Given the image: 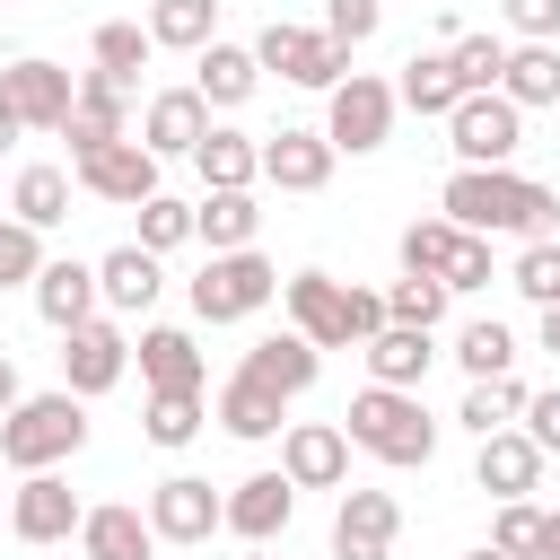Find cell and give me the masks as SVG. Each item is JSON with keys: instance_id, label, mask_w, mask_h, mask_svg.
I'll return each mask as SVG.
<instances>
[{"instance_id": "cell-1", "label": "cell", "mask_w": 560, "mask_h": 560, "mask_svg": "<svg viewBox=\"0 0 560 560\" xmlns=\"http://www.w3.org/2000/svg\"><path fill=\"white\" fill-rule=\"evenodd\" d=\"M438 210L464 236H525V245H542L560 228V192L534 184V175H516V166H455L446 192H438Z\"/></svg>"}, {"instance_id": "cell-2", "label": "cell", "mask_w": 560, "mask_h": 560, "mask_svg": "<svg viewBox=\"0 0 560 560\" xmlns=\"http://www.w3.org/2000/svg\"><path fill=\"white\" fill-rule=\"evenodd\" d=\"M280 306H289V332H306L315 350H368L385 332V298L332 280V271H289L280 280Z\"/></svg>"}, {"instance_id": "cell-3", "label": "cell", "mask_w": 560, "mask_h": 560, "mask_svg": "<svg viewBox=\"0 0 560 560\" xmlns=\"http://www.w3.org/2000/svg\"><path fill=\"white\" fill-rule=\"evenodd\" d=\"M341 429H350V446H368V455L394 464V472H411V464L438 455V420H429L420 394H402V385H368V394H350Z\"/></svg>"}, {"instance_id": "cell-4", "label": "cell", "mask_w": 560, "mask_h": 560, "mask_svg": "<svg viewBox=\"0 0 560 560\" xmlns=\"http://www.w3.org/2000/svg\"><path fill=\"white\" fill-rule=\"evenodd\" d=\"M79 446H88V402H79L70 385L26 394V402L0 420V464H9V472H52V464L79 455Z\"/></svg>"}, {"instance_id": "cell-5", "label": "cell", "mask_w": 560, "mask_h": 560, "mask_svg": "<svg viewBox=\"0 0 560 560\" xmlns=\"http://www.w3.org/2000/svg\"><path fill=\"white\" fill-rule=\"evenodd\" d=\"M280 298V271L245 245V254H210L201 262V280H192V315L201 324H245V315H262Z\"/></svg>"}, {"instance_id": "cell-6", "label": "cell", "mask_w": 560, "mask_h": 560, "mask_svg": "<svg viewBox=\"0 0 560 560\" xmlns=\"http://www.w3.org/2000/svg\"><path fill=\"white\" fill-rule=\"evenodd\" d=\"M254 61H262V70H280L289 88H324V96L350 79V52H341L324 26H289V18H271V26L254 35Z\"/></svg>"}, {"instance_id": "cell-7", "label": "cell", "mask_w": 560, "mask_h": 560, "mask_svg": "<svg viewBox=\"0 0 560 560\" xmlns=\"http://www.w3.org/2000/svg\"><path fill=\"white\" fill-rule=\"evenodd\" d=\"M394 114H402V96H394L385 79L350 70V79L332 88V105H324V140H332V149H350V158H368V149H385Z\"/></svg>"}, {"instance_id": "cell-8", "label": "cell", "mask_w": 560, "mask_h": 560, "mask_svg": "<svg viewBox=\"0 0 560 560\" xmlns=\"http://www.w3.org/2000/svg\"><path fill=\"white\" fill-rule=\"evenodd\" d=\"M446 149L464 158V166H508L516 149H525V114L490 88V96H464L455 114H446Z\"/></svg>"}, {"instance_id": "cell-9", "label": "cell", "mask_w": 560, "mask_h": 560, "mask_svg": "<svg viewBox=\"0 0 560 560\" xmlns=\"http://www.w3.org/2000/svg\"><path fill=\"white\" fill-rule=\"evenodd\" d=\"M0 105L18 114V131H61L70 105H79V79L61 61H44V52H26V61L0 70Z\"/></svg>"}, {"instance_id": "cell-10", "label": "cell", "mask_w": 560, "mask_h": 560, "mask_svg": "<svg viewBox=\"0 0 560 560\" xmlns=\"http://www.w3.org/2000/svg\"><path fill=\"white\" fill-rule=\"evenodd\" d=\"M158 166H166V158H149L140 140H105L96 158L70 166V184L96 192V201H114V210H140V201H158Z\"/></svg>"}, {"instance_id": "cell-11", "label": "cell", "mask_w": 560, "mask_h": 560, "mask_svg": "<svg viewBox=\"0 0 560 560\" xmlns=\"http://www.w3.org/2000/svg\"><path fill=\"white\" fill-rule=\"evenodd\" d=\"M79 525H88V508L61 472H18V490H9V534L18 542H70Z\"/></svg>"}, {"instance_id": "cell-12", "label": "cell", "mask_w": 560, "mask_h": 560, "mask_svg": "<svg viewBox=\"0 0 560 560\" xmlns=\"http://www.w3.org/2000/svg\"><path fill=\"white\" fill-rule=\"evenodd\" d=\"M122 368H131V341H122V324L114 315H96V324H79V332H61V385L88 402V394H114L122 385Z\"/></svg>"}, {"instance_id": "cell-13", "label": "cell", "mask_w": 560, "mask_h": 560, "mask_svg": "<svg viewBox=\"0 0 560 560\" xmlns=\"http://www.w3.org/2000/svg\"><path fill=\"white\" fill-rule=\"evenodd\" d=\"M149 525H158V542H210V534L228 525V499H219L201 472H166V481L149 490Z\"/></svg>"}, {"instance_id": "cell-14", "label": "cell", "mask_w": 560, "mask_h": 560, "mask_svg": "<svg viewBox=\"0 0 560 560\" xmlns=\"http://www.w3.org/2000/svg\"><path fill=\"white\" fill-rule=\"evenodd\" d=\"M280 472H289L298 490H341V481H350V429H332V420H289V429H280Z\"/></svg>"}, {"instance_id": "cell-15", "label": "cell", "mask_w": 560, "mask_h": 560, "mask_svg": "<svg viewBox=\"0 0 560 560\" xmlns=\"http://www.w3.org/2000/svg\"><path fill=\"white\" fill-rule=\"evenodd\" d=\"M394 534H402L394 490H341V508H332V560H394Z\"/></svg>"}, {"instance_id": "cell-16", "label": "cell", "mask_w": 560, "mask_h": 560, "mask_svg": "<svg viewBox=\"0 0 560 560\" xmlns=\"http://www.w3.org/2000/svg\"><path fill=\"white\" fill-rule=\"evenodd\" d=\"M236 376H254L262 394H280V402H298L315 376H324V350L306 341V332H262L245 359H236Z\"/></svg>"}, {"instance_id": "cell-17", "label": "cell", "mask_w": 560, "mask_h": 560, "mask_svg": "<svg viewBox=\"0 0 560 560\" xmlns=\"http://www.w3.org/2000/svg\"><path fill=\"white\" fill-rule=\"evenodd\" d=\"M289 516H298V481H289V472H245V481L228 490V534H245L254 551L280 542Z\"/></svg>"}, {"instance_id": "cell-18", "label": "cell", "mask_w": 560, "mask_h": 560, "mask_svg": "<svg viewBox=\"0 0 560 560\" xmlns=\"http://www.w3.org/2000/svg\"><path fill=\"white\" fill-rule=\"evenodd\" d=\"M201 140H210V105H201V88H158L149 114H140V149H149V158H192Z\"/></svg>"}, {"instance_id": "cell-19", "label": "cell", "mask_w": 560, "mask_h": 560, "mask_svg": "<svg viewBox=\"0 0 560 560\" xmlns=\"http://www.w3.org/2000/svg\"><path fill=\"white\" fill-rule=\"evenodd\" d=\"M122 96H131V88H114L105 70H88V79H79V105H70V122H61L70 166H79V158H96L105 140H131V131H122Z\"/></svg>"}, {"instance_id": "cell-20", "label": "cell", "mask_w": 560, "mask_h": 560, "mask_svg": "<svg viewBox=\"0 0 560 560\" xmlns=\"http://www.w3.org/2000/svg\"><path fill=\"white\" fill-rule=\"evenodd\" d=\"M332 140L324 131H271L262 140V184H280V192H324L332 184Z\"/></svg>"}, {"instance_id": "cell-21", "label": "cell", "mask_w": 560, "mask_h": 560, "mask_svg": "<svg viewBox=\"0 0 560 560\" xmlns=\"http://www.w3.org/2000/svg\"><path fill=\"white\" fill-rule=\"evenodd\" d=\"M96 306H105V298H96V262H70V254H61V262L35 271V315H44L52 332L96 324Z\"/></svg>"}, {"instance_id": "cell-22", "label": "cell", "mask_w": 560, "mask_h": 560, "mask_svg": "<svg viewBox=\"0 0 560 560\" xmlns=\"http://www.w3.org/2000/svg\"><path fill=\"white\" fill-rule=\"evenodd\" d=\"M131 359H140V385L149 394H201V341L184 324H149Z\"/></svg>"}, {"instance_id": "cell-23", "label": "cell", "mask_w": 560, "mask_h": 560, "mask_svg": "<svg viewBox=\"0 0 560 560\" xmlns=\"http://www.w3.org/2000/svg\"><path fill=\"white\" fill-rule=\"evenodd\" d=\"M472 481H481L490 499H534V481H542V446H534L525 429H499V438H481Z\"/></svg>"}, {"instance_id": "cell-24", "label": "cell", "mask_w": 560, "mask_h": 560, "mask_svg": "<svg viewBox=\"0 0 560 560\" xmlns=\"http://www.w3.org/2000/svg\"><path fill=\"white\" fill-rule=\"evenodd\" d=\"M79 551H88V560H158V525H149V508L105 499V508H88Z\"/></svg>"}, {"instance_id": "cell-25", "label": "cell", "mask_w": 560, "mask_h": 560, "mask_svg": "<svg viewBox=\"0 0 560 560\" xmlns=\"http://www.w3.org/2000/svg\"><path fill=\"white\" fill-rule=\"evenodd\" d=\"M158 289H166V271H158V254H149V245H114V254L96 262V298H105L114 315H149V306H158Z\"/></svg>"}, {"instance_id": "cell-26", "label": "cell", "mask_w": 560, "mask_h": 560, "mask_svg": "<svg viewBox=\"0 0 560 560\" xmlns=\"http://www.w3.org/2000/svg\"><path fill=\"white\" fill-rule=\"evenodd\" d=\"M192 166H201V184H210V192H254V184H262V140H254V131L210 122V140L192 149Z\"/></svg>"}, {"instance_id": "cell-27", "label": "cell", "mask_w": 560, "mask_h": 560, "mask_svg": "<svg viewBox=\"0 0 560 560\" xmlns=\"http://www.w3.org/2000/svg\"><path fill=\"white\" fill-rule=\"evenodd\" d=\"M192 88H201V105H245V96L262 88L254 44H201V52H192Z\"/></svg>"}, {"instance_id": "cell-28", "label": "cell", "mask_w": 560, "mask_h": 560, "mask_svg": "<svg viewBox=\"0 0 560 560\" xmlns=\"http://www.w3.org/2000/svg\"><path fill=\"white\" fill-rule=\"evenodd\" d=\"M359 359H368V385H402V394H420V376H429V359H438V350H429V332L385 324V332H376Z\"/></svg>"}, {"instance_id": "cell-29", "label": "cell", "mask_w": 560, "mask_h": 560, "mask_svg": "<svg viewBox=\"0 0 560 560\" xmlns=\"http://www.w3.org/2000/svg\"><path fill=\"white\" fill-rule=\"evenodd\" d=\"M394 96H402L411 114L446 122V114L464 105V79H455V61H446V52H411V61H402V79H394Z\"/></svg>"}, {"instance_id": "cell-30", "label": "cell", "mask_w": 560, "mask_h": 560, "mask_svg": "<svg viewBox=\"0 0 560 560\" xmlns=\"http://www.w3.org/2000/svg\"><path fill=\"white\" fill-rule=\"evenodd\" d=\"M254 228H262L254 192H201V210H192V236H201L210 254H245V245H254Z\"/></svg>"}, {"instance_id": "cell-31", "label": "cell", "mask_w": 560, "mask_h": 560, "mask_svg": "<svg viewBox=\"0 0 560 560\" xmlns=\"http://www.w3.org/2000/svg\"><path fill=\"white\" fill-rule=\"evenodd\" d=\"M499 96H508L516 114H534V105H560V44H516V52H508V79H499Z\"/></svg>"}, {"instance_id": "cell-32", "label": "cell", "mask_w": 560, "mask_h": 560, "mask_svg": "<svg viewBox=\"0 0 560 560\" xmlns=\"http://www.w3.org/2000/svg\"><path fill=\"white\" fill-rule=\"evenodd\" d=\"M9 219H26L35 236L61 228V219H70V175H61V166H18V184H9Z\"/></svg>"}, {"instance_id": "cell-33", "label": "cell", "mask_w": 560, "mask_h": 560, "mask_svg": "<svg viewBox=\"0 0 560 560\" xmlns=\"http://www.w3.org/2000/svg\"><path fill=\"white\" fill-rule=\"evenodd\" d=\"M210 411H219V429H228V438H254V446H262V438H280V394H262L254 376H228Z\"/></svg>"}, {"instance_id": "cell-34", "label": "cell", "mask_w": 560, "mask_h": 560, "mask_svg": "<svg viewBox=\"0 0 560 560\" xmlns=\"http://www.w3.org/2000/svg\"><path fill=\"white\" fill-rule=\"evenodd\" d=\"M149 44H166V52L219 44V0H149Z\"/></svg>"}, {"instance_id": "cell-35", "label": "cell", "mask_w": 560, "mask_h": 560, "mask_svg": "<svg viewBox=\"0 0 560 560\" xmlns=\"http://www.w3.org/2000/svg\"><path fill=\"white\" fill-rule=\"evenodd\" d=\"M525 402H534V394H525L516 376H481V385L464 394V411H455V420H464L472 438H499V429H516V420H525Z\"/></svg>"}, {"instance_id": "cell-36", "label": "cell", "mask_w": 560, "mask_h": 560, "mask_svg": "<svg viewBox=\"0 0 560 560\" xmlns=\"http://www.w3.org/2000/svg\"><path fill=\"white\" fill-rule=\"evenodd\" d=\"M149 52H158V44H149L140 18H105V26H96V70H105L114 88H131V79L149 70Z\"/></svg>"}, {"instance_id": "cell-37", "label": "cell", "mask_w": 560, "mask_h": 560, "mask_svg": "<svg viewBox=\"0 0 560 560\" xmlns=\"http://www.w3.org/2000/svg\"><path fill=\"white\" fill-rule=\"evenodd\" d=\"M455 368H464L472 385H481V376H508V368H516V332H508L499 315H490V324H464V332H455Z\"/></svg>"}, {"instance_id": "cell-38", "label": "cell", "mask_w": 560, "mask_h": 560, "mask_svg": "<svg viewBox=\"0 0 560 560\" xmlns=\"http://www.w3.org/2000/svg\"><path fill=\"white\" fill-rule=\"evenodd\" d=\"M508 52H516V44H499V35H455V44H446V61H455L464 96H490V88L508 79Z\"/></svg>"}, {"instance_id": "cell-39", "label": "cell", "mask_w": 560, "mask_h": 560, "mask_svg": "<svg viewBox=\"0 0 560 560\" xmlns=\"http://www.w3.org/2000/svg\"><path fill=\"white\" fill-rule=\"evenodd\" d=\"M455 245H464V228H455V219H411V228H402V271H420V280H446Z\"/></svg>"}, {"instance_id": "cell-40", "label": "cell", "mask_w": 560, "mask_h": 560, "mask_svg": "<svg viewBox=\"0 0 560 560\" xmlns=\"http://www.w3.org/2000/svg\"><path fill=\"white\" fill-rule=\"evenodd\" d=\"M446 280H420V271H402L394 289H385V324H411V332H438V315H446Z\"/></svg>"}, {"instance_id": "cell-41", "label": "cell", "mask_w": 560, "mask_h": 560, "mask_svg": "<svg viewBox=\"0 0 560 560\" xmlns=\"http://www.w3.org/2000/svg\"><path fill=\"white\" fill-rule=\"evenodd\" d=\"M201 420H210V402H201V394H149V411H140L149 446H192V438H201Z\"/></svg>"}, {"instance_id": "cell-42", "label": "cell", "mask_w": 560, "mask_h": 560, "mask_svg": "<svg viewBox=\"0 0 560 560\" xmlns=\"http://www.w3.org/2000/svg\"><path fill=\"white\" fill-rule=\"evenodd\" d=\"M542 525H551V508H534V499H499L490 542H499L508 560H542Z\"/></svg>"}, {"instance_id": "cell-43", "label": "cell", "mask_w": 560, "mask_h": 560, "mask_svg": "<svg viewBox=\"0 0 560 560\" xmlns=\"http://www.w3.org/2000/svg\"><path fill=\"white\" fill-rule=\"evenodd\" d=\"M508 289H516V298H534V306H560V236L525 245V254H516V271H508Z\"/></svg>"}, {"instance_id": "cell-44", "label": "cell", "mask_w": 560, "mask_h": 560, "mask_svg": "<svg viewBox=\"0 0 560 560\" xmlns=\"http://www.w3.org/2000/svg\"><path fill=\"white\" fill-rule=\"evenodd\" d=\"M131 245H149V254H175V245H192V201H140V236Z\"/></svg>"}, {"instance_id": "cell-45", "label": "cell", "mask_w": 560, "mask_h": 560, "mask_svg": "<svg viewBox=\"0 0 560 560\" xmlns=\"http://www.w3.org/2000/svg\"><path fill=\"white\" fill-rule=\"evenodd\" d=\"M35 271H44V236L26 219H0V289H35Z\"/></svg>"}, {"instance_id": "cell-46", "label": "cell", "mask_w": 560, "mask_h": 560, "mask_svg": "<svg viewBox=\"0 0 560 560\" xmlns=\"http://www.w3.org/2000/svg\"><path fill=\"white\" fill-rule=\"evenodd\" d=\"M324 35H332L341 52L368 44V35H376V0H332V9H324Z\"/></svg>"}, {"instance_id": "cell-47", "label": "cell", "mask_w": 560, "mask_h": 560, "mask_svg": "<svg viewBox=\"0 0 560 560\" xmlns=\"http://www.w3.org/2000/svg\"><path fill=\"white\" fill-rule=\"evenodd\" d=\"M508 26L525 44H560V0H508Z\"/></svg>"}, {"instance_id": "cell-48", "label": "cell", "mask_w": 560, "mask_h": 560, "mask_svg": "<svg viewBox=\"0 0 560 560\" xmlns=\"http://www.w3.org/2000/svg\"><path fill=\"white\" fill-rule=\"evenodd\" d=\"M446 289H490V236H464V245H455Z\"/></svg>"}, {"instance_id": "cell-49", "label": "cell", "mask_w": 560, "mask_h": 560, "mask_svg": "<svg viewBox=\"0 0 560 560\" xmlns=\"http://www.w3.org/2000/svg\"><path fill=\"white\" fill-rule=\"evenodd\" d=\"M525 438H534V446H542V455H560V385H551V394H534V402H525Z\"/></svg>"}, {"instance_id": "cell-50", "label": "cell", "mask_w": 560, "mask_h": 560, "mask_svg": "<svg viewBox=\"0 0 560 560\" xmlns=\"http://www.w3.org/2000/svg\"><path fill=\"white\" fill-rule=\"evenodd\" d=\"M18 402H26V385H18V359H9V350H0V420H9V411H18Z\"/></svg>"}, {"instance_id": "cell-51", "label": "cell", "mask_w": 560, "mask_h": 560, "mask_svg": "<svg viewBox=\"0 0 560 560\" xmlns=\"http://www.w3.org/2000/svg\"><path fill=\"white\" fill-rule=\"evenodd\" d=\"M542 350L560 359V306H542Z\"/></svg>"}, {"instance_id": "cell-52", "label": "cell", "mask_w": 560, "mask_h": 560, "mask_svg": "<svg viewBox=\"0 0 560 560\" xmlns=\"http://www.w3.org/2000/svg\"><path fill=\"white\" fill-rule=\"evenodd\" d=\"M542 560H560V508H551V525H542Z\"/></svg>"}, {"instance_id": "cell-53", "label": "cell", "mask_w": 560, "mask_h": 560, "mask_svg": "<svg viewBox=\"0 0 560 560\" xmlns=\"http://www.w3.org/2000/svg\"><path fill=\"white\" fill-rule=\"evenodd\" d=\"M9 140H18V114H9V105H0V149H9Z\"/></svg>"}, {"instance_id": "cell-54", "label": "cell", "mask_w": 560, "mask_h": 560, "mask_svg": "<svg viewBox=\"0 0 560 560\" xmlns=\"http://www.w3.org/2000/svg\"><path fill=\"white\" fill-rule=\"evenodd\" d=\"M464 560H508V551H499V542H481V551H464Z\"/></svg>"}, {"instance_id": "cell-55", "label": "cell", "mask_w": 560, "mask_h": 560, "mask_svg": "<svg viewBox=\"0 0 560 560\" xmlns=\"http://www.w3.org/2000/svg\"><path fill=\"white\" fill-rule=\"evenodd\" d=\"M245 560H271V542H262V551H245Z\"/></svg>"}, {"instance_id": "cell-56", "label": "cell", "mask_w": 560, "mask_h": 560, "mask_svg": "<svg viewBox=\"0 0 560 560\" xmlns=\"http://www.w3.org/2000/svg\"><path fill=\"white\" fill-rule=\"evenodd\" d=\"M0 472H9V464H0Z\"/></svg>"}]
</instances>
